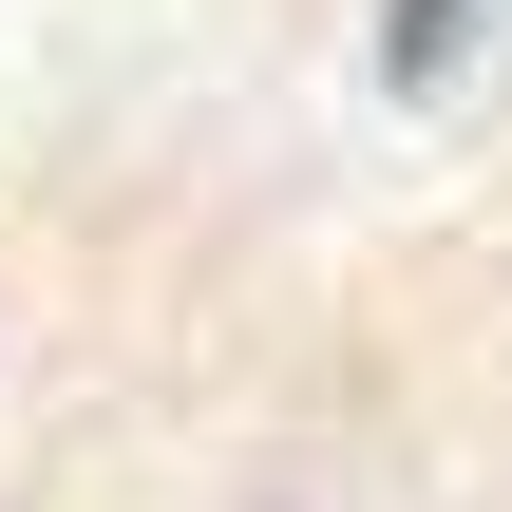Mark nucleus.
Returning <instances> with one entry per match:
<instances>
[{
	"instance_id": "nucleus-1",
	"label": "nucleus",
	"mask_w": 512,
	"mask_h": 512,
	"mask_svg": "<svg viewBox=\"0 0 512 512\" xmlns=\"http://www.w3.org/2000/svg\"><path fill=\"white\" fill-rule=\"evenodd\" d=\"M494 38H512V0H399V19H380V76H399V95H437V76H475Z\"/></svg>"
}]
</instances>
